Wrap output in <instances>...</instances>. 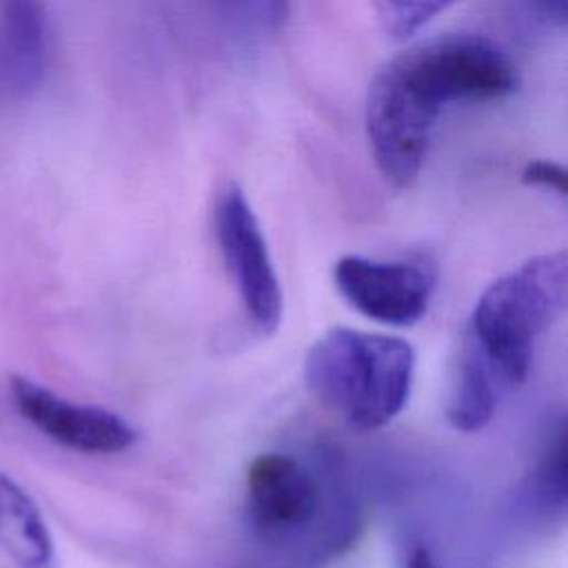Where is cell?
Masks as SVG:
<instances>
[{"label":"cell","mask_w":568,"mask_h":568,"mask_svg":"<svg viewBox=\"0 0 568 568\" xmlns=\"http://www.w3.org/2000/svg\"><path fill=\"white\" fill-rule=\"evenodd\" d=\"M517 89L506 51L484 36L450 33L408 47L371 80L364 126L382 178L410 186L446 104L501 100Z\"/></svg>","instance_id":"cell-1"},{"label":"cell","mask_w":568,"mask_h":568,"mask_svg":"<svg viewBox=\"0 0 568 568\" xmlns=\"http://www.w3.org/2000/svg\"><path fill=\"white\" fill-rule=\"evenodd\" d=\"M315 466L291 453H262L244 473L242 524L246 537L293 568H317L346 552L359 528L353 499Z\"/></svg>","instance_id":"cell-2"},{"label":"cell","mask_w":568,"mask_h":568,"mask_svg":"<svg viewBox=\"0 0 568 568\" xmlns=\"http://www.w3.org/2000/svg\"><path fill=\"white\" fill-rule=\"evenodd\" d=\"M413 379V346L386 333L335 326L313 342L304 359L311 395L357 430L390 424L404 410Z\"/></svg>","instance_id":"cell-3"},{"label":"cell","mask_w":568,"mask_h":568,"mask_svg":"<svg viewBox=\"0 0 568 568\" xmlns=\"http://www.w3.org/2000/svg\"><path fill=\"white\" fill-rule=\"evenodd\" d=\"M566 297V253L535 255L479 295L464 344L488 366L501 388H515L530 371L537 339L561 317Z\"/></svg>","instance_id":"cell-4"},{"label":"cell","mask_w":568,"mask_h":568,"mask_svg":"<svg viewBox=\"0 0 568 568\" xmlns=\"http://www.w3.org/2000/svg\"><path fill=\"white\" fill-rule=\"evenodd\" d=\"M213 231L248 320L260 333H275L284 311L282 286L262 226L240 186L229 184L217 195Z\"/></svg>","instance_id":"cell-5"},{"label":"cell","mask_w":568,"mask_h":568,"mask_svg":"<svg viewBox=\"0 0 568 568\" xmlns=\"http://www.w3.org/2000/svg\"><path fill=\"white\" fill-rule=\"evenodd\" d=\"M333 284L359 315L386 326H410L430 306L435 273L415 260L344 255L333 266Z\"/></svg>","instance_id":"cell-6"},{"label":"cell","mask_w":568,"mask_h":568,"mask_svg":"<svg viewBox=\"0 0 568 568\" xmlns=\"http://www.w3.org/2000/svg\"><path fill=\"white\" fill-rule=\"evenodd\" d=\"M16 410L51 442L84 455H113L131 448L138 430L118 413L60 397L29 379H11Z\"/></svg>","instance_id":"cell-7"},{"label":"cell","mask_w":568,"mask_h":568,"mask_svg":"<svg viewBox=\"0 0 568 568\" xmlns=\"http://www.w3.org/2000/svg\"><path fill=\"white\" fill-rule=\"evenodd\" d=\"M51 53L44 0H0V104L29 100Z\"/></svg>","instance_id":"cell-8"},{"label":"cell","mask_w":568,"mask_h":568,"mask_svg":"<svg viewBox=\"0 0 568 568\" xmlns=\"http://www.w3.org/2000/svg\"><path fill=\"white\" fill-rule=\"evenodd\" d=\"M0 548L18 568H53L55 550L33 497L0 473Z\"/></svg>","instance_id":"cell-9"},{"label":"cell","mask_w":568,"mask_h":568,"mask_svg":"<svg viewBox=\"0 0 568 568\" xmlns=\"http://www.w3.org/2000/svg\"><path fill=\"white\" fill-rule=\"evenodd\" d=\"M499 390L504 388L488 366L464 344L450 384L448 422L464 433L481 430L495 415Z\"/></svg>","instance_id":"cell-10"},{"label":"cell","mask_w":568,"mask_h":568,"mask_svg":"<svg viewBox=\"0 0 568 568\" xmlns=\"http://www.w3.org/2000/svg\"><path fill=\"white\" fill-rule=\"evenodd\" d=\"M382 29L395 38L406 40L424 24L437 18L457 0H371Z\"/></svg>","instance_id":"cell-11"},{"label":"cell","mask_w":568,"mask_h":568,"mask_svg":"<svg viewBox=\"0 0 568 568\" xmlns=\"http://www.w3.org/2000/svg\"><path fill=\"white\" fill-rule=\"evenodd\" d=\"M566 428L559 424L535 468V495L544 501V506L564 508L566 504Z\"/></svg>","instance_id":"cell-12"},{"label":"cell","mask_w":568,"mask_h":568,"mask_svg":"<svg viewBox=\"0 0 568 568\" xmlns=\"http://www.w3.org/2000/svg\"><path fill=\"white\" fill-rule=\"evenodd\" d=\"M521 182L528 186L557 193L561 197L568 193L566 169L552 160H530L521 171Z\"/></svg>","instance_id":"cell-13"},{"label":"cell","mask_w":568,"mask_h":568,"mask_svg":"<svg viewBox=\"0 0 568 568\" xmlns=\"http://www.w3.org/2000/svg\"><path fill=\"white\" fill-rule=\"evenodd\" d=\"M532 9L550 24L564 27L568 16V0H528Z\"/></svg>","instance_id":"cell-14"},{"label":"cell","mask_w":568,"mask_h":568,"mask_svg":"<svg viewBox=\"0 0 568 568\" xmlns=\"http://www.w3.org/2000/svg\"><path fill=\"white\" fill-rule=\"evenodd\" d=\"M399 568H437V564H435V557L430 555L428 546H424L419 541H413L406 548Z\"/></svg>","instance_id":"cell-15"}]
</instances>
